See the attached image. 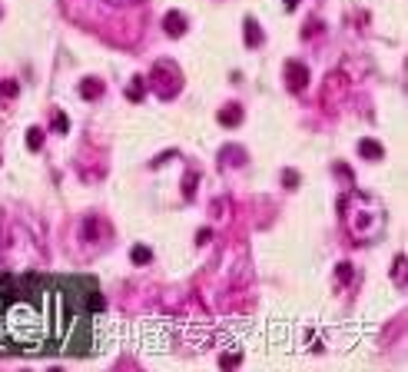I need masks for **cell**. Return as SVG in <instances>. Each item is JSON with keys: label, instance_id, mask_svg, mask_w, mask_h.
Returning <instances> with one entry per match:
<instances>
[{"label": "cell", "instance_id": "cell-1", "mask_svg": "<svg viewBox=\"0 0 408 372\" xmlns=\"http://www.w3.org/2000/svg\"><path fill=\"white\" fill-rule=\"evenodd\" d=\"M358 203V209H352L349 203H339L342 213H345V223H349V233L355 236V240H372V236H378V229H382V209H378L375 200H369V196L362 193H352Z\"/></svg>", "mask_w": 408, "mask_h": 372}, {"label": "cell", "instance_id": "cell-2", "mask_svg": "<svg viewBox=\"0 0 408 372\" xmlns=\"http://www.w3.org/2000/svg\"><path fill=\"white\" fill-rule=\"evenodd\" d=\"M179 83H182V76H179V70H176V63L159 60V63H153V70H150L146 90H153L159 100H173V96L179 93Z\"/></svg>", "mask_w": 408, "mask_h": 372}, {"label": "cell", "instance_id": "cell-3", "mask_svg": "<svg viewBox=\"0 0 408 372\" xmlns=\"http://www.w3.org/2000/svg\"><path fill=\"white\" fill-rule=\"evenodd\" d=\"M345 90H349V76L342 73V70H332V73L325 76V87H322V107L332 110L335 103L345 96Z\"/></svg>", "mask_w": 408, "mask_h": 372}, {"label": "cell", "instance_id": "cell-4", "mask_svg": "<svg viewBox=\"0 0 408 372\" xmlns=\"http://www.w3.org/2000/svg\"><path fill=\"white\" fill-rule=\"evenodd\" d=\"M305 83H309V67L299 63V60H289L285 63V87H289L292 93H302Z\"/></svg>", "mask_w": 408, "mask_h": 372}, {"label": "cell", "instance_id": "cell-5", "mask_svg": "<svg viewBox=\"0 0 408 372\" xmlns=\"http://www.w3.org/2000/svg\"><path fill=\"white\" fill-rule=\"evenodd\" d=\"M358 156H362V160H369V163H378V160L385 156V146L378 143V140L362 136V140H358Z\"/></svg>", "mask_w": 408, "mask_h": 372}, {"label": "cell", "instance_id": "cell-6", "mask_svg": "<svg viewBox=\"0 0 408 372\" xmlns=\"http://www.w3.org/2000/svg\"><path fill=\"white\" fill-rule=\"evenodd\" d=\"M163 30H166V37H182L186 33V17L179 10H170L163 17Z\"/></svg>", "mask_w": 408, "mask_h": 372}, {"label": "cell", "instance_id": "cell-7", "mask_svg": "<svg viewBox=\"0 0 408 372\" xmlns=\"http://www.w3.org/2000/svg\"><path fill=\"white\" fill-rule=\"evenodd\" d=\"M216 120H219L222 126H239L242 123V107H239V103H226V107L216 113Z\"/></svg>", "mask_w": 408, "mask_h": 372}, {"label": "cell", "instance_id": "cell-8", "mask_svg": "<svg viewBox=\"0 0 408 372\" xmlns=\"http://www.w3.org/2000/svg\"><path fill=\"white\" fill-rule=\"evenodd\" d=\"M100 233H103V220L100 216H87L83 220V243H96Z\"/></svg>", "mask_w": 408, "mask_h": 372}, {"label": "cell", "instance_id": "cell-9", "mask_svg": "<svg viewBox=\"0 0 408 372\" xmlns=\"http://www.w3.org/2000/svg\"><path fill=\"white\" fill-rule=\"evenodd\" d=\"M80 96H83V100H100V96H103V83L96 80V76H87V80L80 83Z\"/></svg>", "mask_w": 408, "mask_h": 372}, {"label": "cell", "instance_id": "cell-10", "mask_svg": "<svg viewBox=\"0 0 408 372\" xmlns=\"http://www.w3.org/2000/svg\"><path fill=\"white\" fill-rule=\"evenodd\" d=\"M222 166H242L246 163V150H239V146H226V150L219 153Z\"/></svg>", "mask_w": 408, "mask_h": 372}, {"label": "cell", "instance_id": "cell-11", "mask_svg": "<svg viewBox=\"0 0 408 372\" xmlns=\"http://www.w3.org/2000/svg\"><path fill=\"white\" fill-rule=\"evenodd\" d=\"M242 40H246V47H249V50L262 44V30H259L256 20H246V37H242Z\"/></svg>", "mask_w": 408, "mask_h": 372}, {"label": "cell", "instance_id": "cell-12", "mask_svg": "<svg viewBox=\"0 0 408 372\" xmlns=\"http://www.w3.org/2000/svg\"><path fill=\"white\" fill-rule=\"evenodd\" d=\"M126 96H130L133 103H139L146 96V83H143V76H133L130 80V87H126Z\"/></svg>", "mask_w": 408, "mask_h": 372}, {"label": "cell", "instance_id": "cell-13", "mask_svg": "<svg viewBox=\"0 0 408 372\" xmlns=\"http://www.w3.org/2000/svg\"><path fill=\"white\" fill-rule=\"evenodd\" d=\"M196 186H199V173L189 170L186 177H182V200H193V196H196Z\"/></svg>", "mask_w": 408, "mask_h": 372}, {"label": "cell", "instance_id": "cell-14", "mask_svg": "<svg viewBox=\"0 0 408 372\" xmlns=\"http://www.w3.org/2000/svg\"><path fill=\"white\" fill-rule=\"evenodd\" d=\"M130 259H133V263H136V266H146V263H153V249H150V246H143V243H139V246H133Z\"/></svg>", "mask_w": 408, "mask_h": 372}, {"label": "cell", "instance_id": "cell-15", "mask_svg": "<svg viewBox=\"0 0 408 372\" xmlns=\"http://www.w3.org/2000/svg\"><path fill=\"white\" fill-rule=\"evenodd\" d=\"M20 93V83L13 80V76H7V80H0V96L4 100H13V96Z\"/></svg>", "mask_w": 408, "mask_h": 372}, {"label": "cell", "instance_id": "cell-16", "mask_svg": "<svg viewBox=\"0 0 408 372\" xmlns=\"http://www.w3.org/2000/svg\"><path fill=\"white\" fill-rule=\"evenodd\" d=\"M27 146H30L33 153L44 146V130H40V126H30V130H27Z\"/></svg>", "mask_w": 408, "mask_h": 372}, {"label": "cell", "instance_id": "cell-17", "mask_svg": "<svg viewBox=\"0 0 408 372\" xmlns=\"http://www.w3.org/2000/svg\"><path fill=\"white\" fill-rule=\"evenodd\" d=\"M392 279H395L398 286L405 283V256H402V252L395 256V266H392Z\"/></svg>", "mask_w": 408, "mask_h": 372}, {"label": "cell", "instance_id": "cell-18", "mask_svg": "<svg viewBox=\"0 0 408 372\" xmlns=\"http://www.w3.org/2000/svg\"><path fill=\"white\" fill-rule=\"evenodd\" d=\"M335 276H339V283H342V286H349L355 272H352V266H349V263H339V266H335Z\"/></svg>", "mask_w": 408, "mask_h": 372}, {"label": "cell", "instance_id": "cell-19", "mask_svg": "<svg viewBox=\"0 0 408 372\" xmlns=\"http://www.w3.org/2000/svg\"><path fill=\"white\" fill-rule=\"evenodd\" d=\"M319 30H322V24H319V20H312V24H309V20H305V27H302V40L315 37V33H319Z\"/></svg>", "mask_w": 408, "mask_h": 372}, {"label": "cell", "instance_id": "cell-20", "mask_svg": "<svg viewBox=\"0 0 408 372\" xmlns=\"http://www.w3.org/2000/svg\"><path fill=\"white\" fill-rule=\"evenodd\" d=\"M282 183L289 189H295V186H299V173H295V170H282Z\"/></svg>", "mask_w": 408, "mask_h": 372}, {"label": "cell", "instance_id": "cell-21", "mask_svg": "<svg viewBox=\"0 0 408 372\" xmlns=\"http://www.w3.org/2000/svg\"><path fill=\"white\" fill-rule=\"evenodd\" d=\"M209 240H213V229H199V233H196V246H206Z\"/></svg>", "mask_w": 408, "mask_h": 372}, {"label": "cell", "instance_id": "cell-22", "mask_svg": "<svg viewBox=\"0 0 408 372\" xmlns=\"http://www.w3.org/2000/svg\"><path fill=\"white\" fill-rule=\"evenodd\" d=\"M335 173H339V177H342V180H345V183L352 186V170H349L345 163H335Z\"/></svg>", "mask_w": 408, "mask_h": 372}, {"label": "cell", "instance_id": "cell-23", "mask_svg": "<svg viewBox=\"0 0 408 372\" xmlns=\"http://www.w3.org/2000/svg\"><path fill=\"white\" fill-rule=\"evenodd\" d=\"M67 116H63V113H57V120H53V130H57V133H67Z\"/></svg>", "mask_w": 408, "mask_h": 372}, {"label": "cell", "instance_id": "cell-24", "mask_svg": "<svg viewBox=\"0 0 408 372\" xmlns=\"http://www.w3.org/2000/svg\"><path fill=\"white\" fill-rule=\"evenodd\" d=\"M219 366H239V356H222Z\"/></svg>", "mask_w": 408, "mask_h": 372}, {"label": "cell", "instance_id": "cell-25", "mask_svg": "<svg viewBox=\"0 0 408 372\" xmlns=\"http://www.w3.org/2000/svg\"><path fill=\"white\" fill-rule=\"evenodd\" d=\"M103 306H107V303H103V299H100V296H93V299H90V309H96V312H100V309H103Z\"/></svg>", "mask_w": 408, "mask_h": 372}, {"label": "cell", "instance_id": "cell-26", "mask_svg": "<svg viewBox=\"0 0 408 372\" xmlns=\"http://www.w3.org/2000/svg\"><path fill=\"white\" fill-rule=\"evenodd\" d=\"M107 4H113V7H126V4H139V0H107Z\"/></svg>", "mask_w": 408, "mask_h": 372}, {"label": "cell", "instance_id": "cell-27", "mask_svg": "<svg viewBox=\"0 0 408 372\" xmlns=\"http://www.w3.org/2000/svg\"><path fill=\"white\" fill-rule=\"evenodd\" d=\"M299 7V0H285V10H295Z\"/></svg>", "mask_w": 408, "mask_h": 372}]
</instances>
